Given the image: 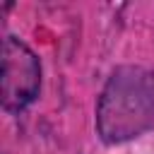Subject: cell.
<instances>
[{
	"label": "cell",
	"instance_id": "obj_2",
	"mask_svg": "<svg viewBox=\"0 0 154 154\" xmlns=\"http://www.w3.org/2000/svg\"><path fill=\"white\" fill-rule=\"evenodd\" d=\"M41 91V60L17 36L2 41V72H0V103L2 111L17 116L29 108Z\"/></svg>",
	"mask_w": 154,
	"mask_h": 154
},
{
	"label": "cell",
	"instance_id": "obj_1",
	"mask_svg": "<svg viewBox=\"0 0 154 154\" xmlns=\"http://www.w3.org/2000/svg\"><path fill=\"white\" fill-rule=\"evenodd\" d=\"M154 128V67L120 65L106 79L96 101V135L123 144Z\"/></svg>",
	"mask_w": 154,
	"mask_h": 154
}]
</instances>
